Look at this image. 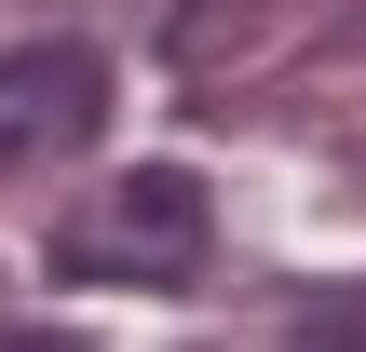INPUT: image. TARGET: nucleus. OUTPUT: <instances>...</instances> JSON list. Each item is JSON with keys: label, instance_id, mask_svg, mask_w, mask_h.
<instances>
[{"label": "nucleus", "instance_id": "nucleus-1", "mask_svg": "<svg viewBox=\"0 0 366 352\" xmlns=\"http://www.w3.org/2000/svg\"><path fill=\"white\" fill-rule=\"evenodd\" d=\"M204 258H217V217H204V176H177V163H136V176H109L68 231H54V285H204Z\"/></svg>", "mask_w": 366, "mask_h": 352}, {"label": "nucleus", "instance_id": "nucleus-2", "mask_svg": "<svg viewBox=\"0 0 366 352\" xmlns=\"http://www.w3.org/2000/svg\"><path fill=\"white\" fill-rule=\"evenodd\" d=\"M109 136V54L95 41H14L0 54V176H41Z\"/></svg>", "mask_w": 366, "mask_h": 352}]
</instances>
